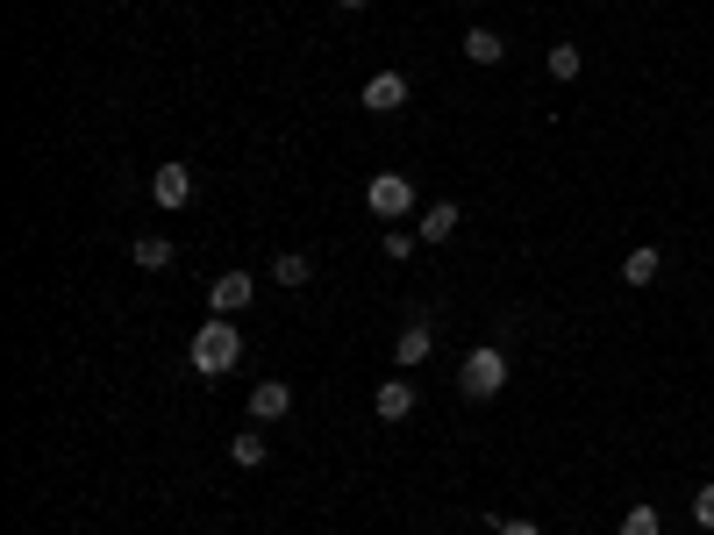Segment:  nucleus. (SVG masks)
<instances>
[{"mask_svg": "<svg viewBox=\"0 0 714 535\" xmlns=\"http://www.w3.org/2000/svg\"><path fill=\"white\" fill-rule=\"evenodd\" d=\"M187 357H193V372H201V378L236 372V357H243V329H230V314H207V329H193Z\"/></svg>", "mask_w": 714, "mask_h": 535, "instance_id": "1", "label": "nucleus"}, {"mask_svg": "<svg viewBox=\"0 0 714 535\" xmlns=\"http://www.w3.org/2000/svg\"><path fill=\"white\" fill-rule=\"evenodd\" d=\"M458 386H465V400H500V386H508V350H500V343H479L472 357H465Z\"/></svg>", "mask_w": 714, "mask_h": 535, "instance_id": "2", "label": "nucleus"}, {"mask_svg": "<svg viewBox=\"0 0 714 535\" xmlns=\"http://www.w3.org/2000/svg\"><path fill=\"white\" fill-rule=\"evenodd\" d=\"M364 207H372V214H386V228H393L401 214H415V186H407L401 172H379L372 186H364Z\"/></svg>", "mask_w": 714, "mask_h": 535, "instance_id": "3", "label": "nucleus"}, {"mask_svg": "<svg viewBox=\"0 0 714 535\" xmlns=\"http://www.w3.org/2000/svg\"><path fill=\"white\" fill-rule=\"evenodd\" d=\"M257 300V279L251 271H222L215 286H207V314H243Z\"/></svg>", "mask_w": 714, "mask_h": 535, "instance_id": "4", "label": "nucleus"}, {"mask_svg": "<svg viewBox=\"0 0 714 535\" xmlns=\"http://www.w3.org/2000/svg\"><path fill=\"white\" fill-rule=\"evenodd\" d=\"M358 100L372 107V115H401V107H407V72H372Z\"/></svg>", "mask_w": 714, "mask_h": 535, "instance_id": "5", "label": "nucleus"}, {"mask_svg": "<svg viewBox=\"0 0 714 535\" xmlns=\"http://www.w3.org/2000/svg\"><path fill=\"white\" fill-rule=\"evenodd\" d=\"M150 201L158 207H187L193 201V172L187 164H158V172H150Z\"/></svg>", "mask_w": 714, "mask_h": 535, "instance_id": "6", "label": "nucleus"}, {"mask_svg": "<svg viewBox=\"0 0 714 535\" xmlns=\"http://www.w3.org/2000/svg\"><path fill=\"white\" fill-rule=\"evenodd\" d=\"M286 415H294V386H286V378L251 386V421H286Z\"/></svg>", "mask_w": 714, "mask_h": 535, "instance_id": "7", "label": "nucleus"}, {"mask_svg": "<svg viewBox=\"0 0 714 535\" xmlns=\"http://www.w3.org/2000/svg\"><path fill=\"white\" fill-rule=\"evenodd\" d=\"M429 350H436V329H429V321H422V314L407 321L401 335H393V357H401V372H415V364L429 357Z\"/></svg>", "mask_w": 714, "mask_h": 535, "instance_id": "8", "label": "nucleus"}, {"mask_svg": "<svg viewBox=\"0 0 714 535\" xmlns=\"http://www.w3.org/2000/svg\"><path fill=\"white\" fill-rule=\"evenodd\" d=\"M372 415L379 421H407L415 415V386H407V378H386V386L372 393Z\"/></svg>", "mask_w": 714, "mask_h": 535, "instance_id": "9", "label": "nucleus"}, {"mask_svg": "<svg viewBox=\"0 0 714 535\" xmlns=\"http://www.w3.org/2000/svg\"><path fill=\"white\" fill-rule=\"evenodd\" d=\"M458 222H465L458 207H450V201H436L429 214H422V228H415V236H422V243H450V236H458Z\"/></svg>", "mask_w": 714, "mask_h": 535, "instance_id": "10", "label": "nucleus"}, {"mask_svg": "<svg viewBox=\"0 0 714 535\" xmlns=\"http://www.w3.org/2000/svg\"><path fill=\"white\" fill-rule=\"evenodd\" d=\"M658 271H664V257L650 250V243H643V250H629V257H621V286H658Z\"/></svg>", "mask_w": 714, "mask_h": 535, "instance_id": "11", "label": "nucleus"}, {"mask_svg": "<svg viewBox=\"0 0 714 535\" xmlns=\"http://www.w3.org/2000/svg\"><path fill=\"white\" fill-rule=\"evenodd\" d=\"M465 57H472V65H500V57H508L500 29H465Z\"/></svg>", "mask_w": 714, "mask_h": 535, "instance_id": "12", "label": "nucleus"}, {"mask_svg": "<svg viewBox=\"0 0 714 535\" xmlns=\"http://www.w3.org/2000/svg\"><path fill=\"white\" fill-rule=\"evenodd\" d=\"M543 72H551V79H557V86H565V79H579V72H586V57H579V43H551V57H543Z\"/></svg>", "mask_w": 714, "mask_h": 535, "instance_id": "13", "label": "nucleus"}, {"mask_svg": "<svg viewBox=\"0 0 714 535\" xmlns=\"http://www.w3.org/2000/svg\"><path fill=\"white\" fill-rule=\"evenodd\" d=\"M271 279H279V286H308V279H315V265H308L300 250H286V257H271Z\"/></svg>", "mask_w": 714, "mask_h": 535, "instance_id": "14", "label": "nucleus"}, {"mask_svg": "<svg viewBox=\"0 0 714 535\" xmlns=\"http://www.w3.org/2000/svg\"><path fill=\"white\" fill-rule=\"evenodd\" d=\"M136 265H143V271H164V265H172V243H164V236H136Z\"/></svg>", "mask_w": 714, "mask_h": 535, "instance_id": "15", "label": "nucleus"}, {"mask_svg": "<svg viewBox=\"0 0 714 535\" xmlns=\"http://www.w3.org/2000/svg\"><path fill=\"white\" fill-rule=\"evenodd\" d=\"M230 457H236V464H265V457H271V442L257 436V428H243V436L230 442Z\"/></svg>", "mask_w": 714, "mask_h": 535, "instance_id": "16", "label": "nucleus"}, {"mask_svg": "<svg viewBox=\"0 0 714 535\" xmlns=\"http://www.w3.org/2000/svg\"><path fill=\"white\" fill-rule=\"evenodd\" d=\"M621 535H664L658 507H629V514H621Z\"/></svg>", "mask_w": 714, "mask_h": 535, "instance_id": "17", "label": "nucleus"}, {"mask_svg": "<svg viewBox=\"0 0 714 535\" xmlns=\"http://www.w3.org/2000/svg\"><path fill=\"white\" fill-rule=\"evenodd\" d=\"M415 243L422 236H407V228H386V257H393V265H407V257H415Z\"/></svg>", "mask_w": 714, "mask_h": 535, "instance_id": "18", "label": "nucleus"}, {"mask_svg": "<svg viewBox=\"0 0 714 535\" xmlns=\"http://www.w3.org/2000/svg\"><path fill=\"white\" fill-rule=\"evenodd\" d=\"M693 522H701V528L714 535V479L701 485V493H693Z\"/></svg>", "mask_w": 714, "mask_h": 535, "instance_id": "19", "label": "nucleus"}, {"mask_svg": "<svg viewBox=\"0 0 714 535\" xmlns=\"http://www.w3.org/2000/svg\"><path fill=\"white\" fill-rule=\"evenodd\" d=\"M493 535H543L536 522H500V514H493Z\"/></svg>", "mask_w": 714, "mask_h": 535, "instance_id": "20", "label": "nucleus"}, {"mask_svg": "<svg viewBox=\"0 0 714 535\" xmlns=\"http://www.w3.org/2000/svg\"><path fill=\"white\" fill-rule=\"evenodd\" d=\"M337 8H364V0H337Z\"/></svg>", "mask_w": 714, "mask_h": 535, "instance_id": "21", "label": "nucleus"}, {"mask_svg": "<svg viewBox=\"0 0 714 535\" xmlns=\"http://www.w3.org/2000/svg\"><path fill=\"white\" fill-rule=\"evenodd\" d=\"M701 535H707V528H701Z\"/></svg>", "mask_w": 714, "mask_h": 535, "instance_id": "22", "label": "nucleus"}]
</instances>
